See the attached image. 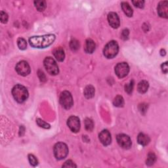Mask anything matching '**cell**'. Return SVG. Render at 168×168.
I'll return each mask as SVG.
<instances>
[{
  "instance_id": "ffe728a7",
  "label": "cell",
  "mask_w": 168,
  "mask_h": 168,
  "mask_svg": "<svg viewBox=\"0 0 168 168\" xmlns=\"http://www.w3.org/2000/svg\"><path fill=\"white\" fill-rule=\"evenodd\" d=\"M113 104L116 107H123L124 105V98L120 95H117L114 98Z\"/></svg>"
},
{
  "instance_id": "d6986e66",
  "label": "cell",
  "mask_w": 168,
  "mask_h": 168,
  "mask_svg": "<svg viewBox=\"0 0 168 168\" xmlns=\"http://www.w3.org/2000/svg\"><path fill=\"white\" fill-rule=\"evenodd\" d=\"M148 82L145 80H143L140 82L138 84L137 86V89L138 91L140 93H145L147 91L148 89Z\"/></svg>"
},
{
  "instance_id": "2e32d148",
  "label": "cell",
  "mask_w": 168,
  "mask_h": 168,
  "mask_svg": "<svg viewBox=\"0 0 168 168\" xmlns=\"http://www.w3.org/2000/svg\"><path fill=\"white\" fill-rule=\"evenodd\" d=\"M137 141L141 145L147 146L149 144L150 139L147 135L144 134V133H140L137 137Z\"/></svg>"
},
{
  "instance_id": "d4e9b609",
  "label": "cell",
  "mask_w": 168,
  "mask_h": 168,
  "mask_svg": "<svg viewBox=\"0 0 168 168\" xmlns=\"http://www.w3.org/2000/svg\"><path fill=\"white\" fill-rule=\"evenodd\" d=\"M70 49L73 51H76L79 48V43L76 39H72L70 43Z\"/></svg>"
},
{
  "instance_id": "3957f363",
  "label": "cell",
  "mask_w": 168,
  "mask_h": 168,
  "mask_svg": "<svg viewBox=\"0 0 168 168\" xmlns=\"http://www.w3.org/2000/svg\"><path fill=\"white\" fill-rule=\"evenodd\" d=\"M119 51V46L116 41L109 42L103 50V54L107 59H112L117 55Z\"/></svg>"
},
{
  "instance_id": "e0dca14e",
  "label": "cell",
  "mask_w": 168,
  "mask_h": 168,
  "mask_svg": "<svg viewBox=\"0 0 168 168\" xmlns=\"http://www.w3.org/2000/svg\"><path fill=\"white\" fill-rule=\"evenodd\" d=\"M95 88L92 85L86 86L84 91V95L87 98H91L95 96Z\"/></svg>"
},
{
  "instance_id": "5bb4252c",
  "label": "cell",
  "mask_w": 168,
  "mask_h": 168,
  "mask_svg": "<svg viewBox=\"0 0 168 168\" xmlns=\"http://www.w3.org/2000/svg\"><path fill=\"white\" fill-rule=\"evenodd\" d=\"M96 45L94 41L91 39H88L85 41L84 49L87 53H93L95 50Z\"/></svg>"
},
{
  "instance_id": "7c38bea8",
  "label": "cell",
  "mask_w": 168,
  "mask_h": 168,
  "mask_svg": "<svg viewBox=\"0 0 168 168\" xmlns=\"http://www.w3.org/2000/svg\"><path fill=\"white\" fill-rule=\"evenodd\" d=\"M108 21L109 25L113 28H118L120 25V21L118 15L114 12L110 13L108 15Z\"/></svg>"
},
{
  "instance_id": "9a60e30c",
  "label": "cell",
  "mask_w": 168,
  "mask_h": 168,
  "mask_svg": "<svg viewBox=\"0 0 168 168\" xmlns=\"http://www.w3.org/2000/svg\"><path fill=\"white\" fill-rule=\"evenodd\" d=\"M53 55H54V57H55V59H57V61L59 62L63 61L65 58V51H64L63 49L61 48H58L55 49L53 51Z\"/></svg>"
},
{
  "instance_id": "ba28073f",
  "label": "cell",
  "mask_w": 168,
  "mask_h": 168,
  "mask_svg": "<svg viewBox=\"0 0 168 168\" xmlns=\"http://www.w3.org/2000/svg\"><path fill=\"white\" fill-rule=\"evenodd\" d=\"M16 71L20 76H26L30 73V67L28 63L25 61H20L16 66Z\"/></svg>"
},
{
  "instance_id": "7a4b0ae2",
  "label": "cell",
  "mask_w": 168,
  "mask_h": 168,
  "mask_svg": "<svg viewBox=\"0 0 168 168\" xmlns=\"http://www.w3.org/2000/svg\"><path fill=\"white\" fill-rule=\"evenodd\" d=\"M12 94L16 101L19 103L24 102L28 97V91L25 86L16 85L12 90Z\"/></svg>"
},
{
  "instance_id": "836d02e7",
  "label": "cell",
  "mask_w": 168,
  "mask_h": 168,
  "mask_svg": "<svg viewBox=\"0 0 168 168\" xmlns=\"http://www.w3.org/2000/svg\"><path fill=\"white\" fill-rule=\"evenodd\" d=\"M129 36V30L127 29H125V30H124L122 31V34H121V36H122L123 38L126 39Z\"/></svg>"
},
{
  "instance_id": "4316f807",
  "label": "cell",
  "mask_w": 168,
  "mask_h": 168,
  "mask_svg": "<svg viewBox=\"0 0 168 168\" xmlns=\"http://www.w3.org/2000/svg\"><path fill=\"white\" fill-rule=\"evenodd\" d=\"M133 87H134V82H133V81H131L129 83L125 85V90L127 93L131 94L133 91Z\"/></svg>"
},
{
  "instance_id": "f546056e",
  "label": "cell",
  "mask_w": 168,
  "mask_h": 168,
  "mask_svg": "<svg viewBox=\"0 0 168 168\" xmlns=\"http://www.w3.org/2000/svg\"><path fill=\"white\" fill-rule=\"evenodd\" d=\"M76 165L75 164L72 160H68L62 165V167H76Z\"/></svg>"
},
{
  "instance_id": "6da1fadb",
  "label": "cell",
  "mask_w": 168,
  "mask_h": 168,
  "mask_svg": "<svg viewBox=\"0 0 168 168\" xmlns=\"http://www.w3.org/2000/svg\"><path fill=\"white\" fill-rule=\"evenodd\" d=\"M55 36L53 34H48L42 36H33L29 39V43L32 48L42 49L49 47L53 43Z\"/></svg>"
},
{
  "instance_id": "484cf974",
  "label": "cell",
  "mask_w": 168,
  "mask_h": 168,
  "mask_svg": "<svg viewBox=\"0 0 168 168\" xmlns=\"http://www.w3.org/2000/svg\"><path fill=\"white\" fill-rule=\"evenodd\" d=\"M36 123L37 124L41 127H43L44 129H49L50 128V125L48 123H46L45 121L42 120V119H37L36 120Z\"/></svg>"
},
{
  "instance_id": "8fae6325",
  "label": "cell",
  "mask_w": 168,
  "mask_h": 168,
  "mask_svg": "<svg viewBox=\"0 0 168 168\" xmlns=\"http://www.w3.org/2000/svg\"><path fill=\"white\" fill-rule=\"evenodd\" d=\"M158 13L162 18L167 19L168 17V2L167 1L161 2L159 3L158 7Z\"/></svg>"
},
{
  "instance_id": "44dd1931",
  "label": "cell",
  "mask_w": 168,
  "mask_h": 168,
  "mask_svg": "<svg viewBox=\"0 0 168 168\" xmlns=\"http://www.w3.org/2000/svg\"><path fill=\"white\" fill-rule=\"evenodd\" d=\"M34 5L38 11L42 12L46 8V2L45 1H35Z\"/></svg>"
},
{
  "instance_id": "cb8c5ba5",
  "label": "cell",
  "mask_w": 168,
  "mask_h": 168,
  "mask_svg": "<svg viewBox=\"0 0 168 168\" xmlns=\"http://www.w3.org/2000/svg\"><path fill=\"white\" fill-rule=\"evenodd\" d=\"M85 127L86 130L91 131L93 129L94 127V124L93 122V121L89 118H86L85 120Z\"/></svg>"
},
{
  "instance_id": "603a6c76",
  "label": "cell",
  "mask_w": 168,
  "mask_h": 168,
  "mask_svg": "<svg viewBox=\"0 0 168 168\" xmlns=\"http://www.w3.org/2000/svg\"><path fill=\"white\" fill-rule=\"evenodd\" d=\"M156 160V157L154 153L150 152L148 155V158L147 160V165L152 166L154 164V162Z\"/></svg>"
},
{
  "instance_id": "4fadbf2b",
  "label": "cell",
  "mask_w": 168,
  "mask_h": 168,
  "mask_svg": "<svg viewBox=\"0 0 168 168\" xmlns=\"http://www.w3.org/2000/svg\"><path fill=\"white\" fill-rule=\"evenodd\" d=\"M99 140L105 146H108L111 143L112 138L111 133L108 130H102L99 134Z\"/></svg>"
},
{
  "instance_id": "30bf717a",
  "label": "cell",
  "mask_w": 168,
  "mask_h": 168,
  "mask_svg": "<svg viewBox=\"0 0 168 168\" xmlns=\"http://www.w3.org/2000/svg\"><path fill=\"white\" fill-rule=\"evenodd\" d=\"M67 125L70 130L74 133H77L80 129L79 119L76 116H70L68 119Z\"/></svg>"
},
{
  "instance_id": "83f0119b",
  "label": "cell",
  "mask_w": 168,
  "mask_h": 168,
  "mask_svg": "<svg viewBox=\"0 0 168 168\" xmlns=\"http://www.w3.org/2000/svg\"><path fill=\"white\" fill-rule=\"evenodd\" d=\"M28 160L30 164L33 166H36L38 164V161L37 158L33 154L28 155Z\"/></svg>"
},
{
  "instance_id": "5b68a950",
  "label": "cell",
  "mask_w": 168,
  "mask_h": 168,
  "mask_svg": "<svg viewBox=\"0 0 168 168\" xmlns=\"http://www.w3.org/2000/svg\"><path fill=\"white\" fill-rule=\"evenodd\" d=\"M44 66L47 72L53 76H55L59 74V70L56 61L51 57H46L44 61Z\"/></svg>"
},
{
  "instance_id": "8992f818",
  "label": "cell",
  "mask_w": 168,
  "mask_h": 168,
  "mask_svg": "<svg viewBox=\"0 0 168 168\" xmlns=\"http://www.w3.org/2000/svg\"><path fill=\"white\" fill-rule=\"evenodd\" d=\"M60 103L65 109H70L73 106V98L70 92L65 91L61 93L60 95Z\"/></svg>"
},
{
  "instance_id": "52a82bcc",
  "label": "cell",
  "mask_w": 168,
  "mask_h": 168,
  "mask_svg": "<svg viewBox=\"0 0 168 168\" xmlns=\"http://www.w3.org/2000/svg\"><path fill=\"white\" fill-rule=\"evenodd\" d=\"M129 72V66L126 62H120L115 67V72L120 78L127 76Z\"/></svg>"
},
{
  "instance_id": "f1b7e54d",
  "label": "cell",
  "mask_w": 168,
  "mask_h": 168,
  "mask_svg": "<svg viewBox=\"0 0 168 168\" xmlns=\"http://www.w3.org/2000/svg\"><path fill=\"white\" fill-rule=\"evenodd\" d=\"M8 15L4 12V11H1V13H0V19H1V21L2 23H7L8 20Z\"/></svg>"
},
{
  "instance_id": "4dcf8cb0",
  "label": "cell",
  "mask_w": 168,
  "mask_h": 168,
  "mask_svg": "<svg viewBox=\"0 0 168 168\" xmlns=\"http://www.w3.org/2000/svg\"><path fill=\"white\" fill-rule=\"evenodd\" d=\"M133 5H135V7L138 8H143L144 5V1H133L132 2Z\"/></svg>"
},
{
  "instance_id": "7402d4cb",
  "label": "cell",
  "mask_w": 168,
  "mask_h": 168,
  "mask_svg": "<svg viewBox=\"0 0 168 168\" xmlns=\"http://www.w3.org/2000/svg\"><path fill=\"white\" fill-rule=\"evenodd\" d=\"M17 45L20 50H25L27 48L26 41L24 38H20L17 39Z\"/></svg>"
},
{
  "instance_id": "ac0fdd59",
  "label": "cell",
  "mask_w": 168,
  "mask_h": 168,
  "mask_svg": "<svg viewBox=\"0 0 168 168\" xmlns=\"http://www.w3.org/2000/svg\"><path fill=\"white\" fill-rule=\"evenodd\" d=\"M121 8H122V10L124 11V13L129 17H131L133 16V11L132 8L129 5V4L127 2H122L121 4Z\"/></svg>"
},
{
  "instance_id": "277c9868",
  "label": "cell",
  "mask_w": 168,
  "mask_h": 168,
  "mask_svg": "<svg viewBox=\"0 0 168 168\" xmlns=\"http://www.w3.org/2000/svg\"><path fill=\"white\" fill-rule=\"evenodd\" d=\"M54 154L55 158L59 160L65 159L68 154V148L64 143H58L54 147Z\"/></svg>"
},
{
  "instance_id": "1f68e13d",
  "label": "cell",
  "mask_w": 168,
  "mask_h": 168,
  "mask_svg": "<svg viewBox=\"0 0 168 168\" xmlns=\"http://www.w3.org/2000/svg\"><path fill=\"white\" fill-rule=\"evenodd\" d=\"M38 76H39V78L40 80H41L42 82H45V81H46L45 76V74H44V73L43 72L39 70L38 72Z\"/></svg>"
},
{
  "instance_id": "d6a6232c",
  "label": "cell",
  "mask_w": 168,
  "mask_h": 168,
  "mask_svg": "<svg viewBox=\"0 0 168 168\" xmlns=\"http://www.w3.org/2000/svg\"><path fill=\"white\" fill-rule=\"evenodd\" d=\"M161 70L165 74H167L168 70V67H167V62H166L161 65Z\"/></svg>"
},
{
  "instance_id": "9c48e42d",
  "label": "cell",
  "mask_w": 168,
  "mask_h": 168,
  "mask_svg": "<svg viewBox=\"0 0 168 168\" xmlns=\"http://www.w3.org/2000/svg\"><path fill=\"white\" fill-rule=\"evenodd\" d=\"M117 142L119 145L124 149L131 148L132 142L130 137L125 134H119L117 135Z\"/></svg>"
}]
</instances>
